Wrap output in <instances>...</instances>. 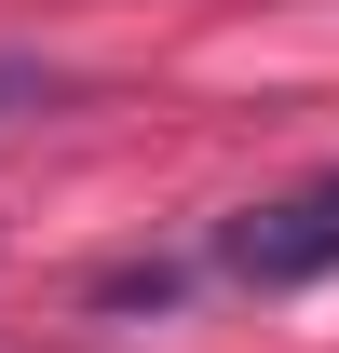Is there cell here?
<instances>
[{
  "instance_id": "obj_1",
  "label": "cell",
  "mask_w": 339,
  "mask_h": 353,
  "mask_svg": "<svg viewBox=\"0 0 339 353\" xmlns=\"http://www.w3.org/2000/svg\"><path fill=\"white\" fill-rule=\"evenodd\" d=\"M217 272H231V285H312V272H339V176L217 218Z\"/></svg>"
},
{
  "instance_id": "obj_2",
  "label": "cell",
  "mask_w": 339,
  "mask_h": 353,
  "mask_svg": "<svg viewBox=\"0 0 339 353\" xmlns=\"http://www.w3.org/2000/svg\"><path fill=\"white\" fill-rule=\"evenodd\" d=\"M68 95V68H41V54H0V123H28V109H54Z\"/></svg>"
}]
</instances>
